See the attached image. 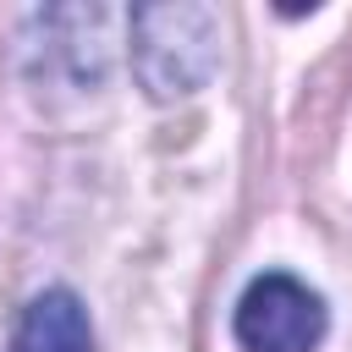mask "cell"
I'll return each instance as SVG.
<instances>
[{
  "mask_svg": "<svg viewBox=\"0 0 352 352\" xmlns=\"http://www.w3.org/2000/svg\"><path fill=\"white\" fill-rule=\"evenodd\" d=\"M132 72L148 88V99L170 104L198 94L220 66V11L198 0H165V6H132Z\"/></svg>",
  "mask_w": 352,
  "mask_h": 352,
  "instance_id": "cell-1",
  "label": "cell"
},
{
  "mask_svg": "<svg viewBox=\"0 0 352 352\" xmlns=\"http://www.w3.org/2000/svg\"><path fill=\"white\" fill-rule=\"evenodd\" d=\"M231 330L242 352H314L330 330V314L314 286H302L286 270H270V275H253L248 292L236 297Z\"/></svg>",
  "mask_w": 352,
  "mask_h": 352,
  "instance_id": "cell-2",
  "label": "cell"
},
{
  "mask_svg": "<svg viewBox=\"0 0 352 352\" xmlns=\"http://www.w3.org/2000/svg\"><path fill=\"white\" fill-rule=\"evenodd\" d=\"M11 352H94V330H88V314L72 292H38L28 308H22V324H16V341Z\"/></svg>",
  "mask_w": 352,
  "mask_h": 352,
  "instance_id": "cell-3",
  "label": "cell"
}]
</instances>
